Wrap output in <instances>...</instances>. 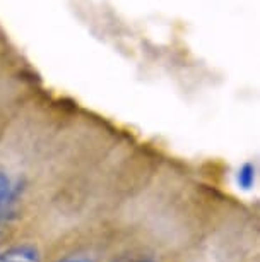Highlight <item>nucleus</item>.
<instances>
[{"instance_id":"7ed1b4c3","label":"nucleus","mask_w":260,"mask_h":262,"mask_svg":"<svg viewBox=\"0 0 260 262\" xmlns=\"http://www.w3.org/2000/svg\"><path fill=\"white\" fill-rule=\"evenodd\" d=\"M255 179H257V170L252 163H243L238 170V175H237V180H238V185L242 187L243 190H250L252 187L255 185Z\"/></svg>"},{"instance_id":"20e7f679","label":"nucleus","mask_w":260,"mask_h":262,"mask_svg":"<svg viewBox=\"0 0 260 262\" xmlns=\"http://www.w3.org/2000/svg\"><path fill=\"white\" fill-rule=\"evenodd\" d=\"M58 262H92L89 257H82V255H72V257H65V259H60Z\"/></svg>"},{"instance_id":"f257e3e1","label":"nucleus","mask_w":260,"mask_h":262,"mask_svg":"<svg viewBox=\"0 0 260 262\" xmlns=\"http://www.w3.org/2000/svg\"><path fill=\"white\" fill-rule=\"evenodd\" d=\"M19 182H14L7 171L0 170V223L6 221L19 195Z\"/></svg>"},{"instance_id":"f03ea898","label":"nucleus","mask_w":260,"mask_h":262,"mask_svg":"<svg viewBox=\"0 0 260 262\" xmlns=\"http://www.w3.org/2000/svg\"><path fill=\"white\" fill-rule=\"evenodd\" d=\"M0 262H41V252L34 244L14 245L0 252Z\"/></svg>"}]
</instances>
